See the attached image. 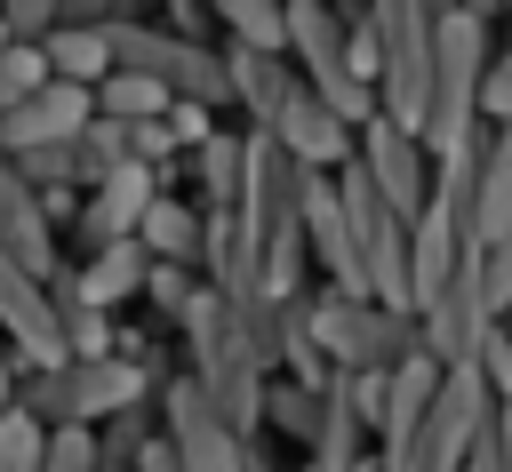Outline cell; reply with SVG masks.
<instances>
[{"instance_id":"cell-36","label":"cell","mask_w":512,"mask_h":472,"mask_svg":"<svg viewBox=\"0 0 512 472\" xmlns=\"http://www.w3.org/2000/svg\"><path fill=\"white\" fill-rule=\"evenodd\" d=\"M104 16H136V0H56V24H104Z\"/></svg>"},{"instance_id":"cell-19","label":"cell","mask_w":512,"mask_h":472,"mask_svg":"<svg viewBox=\"0 0 512 472\" xmlns=\"http://www.w3.org/2000/svg\"><path fill=\"white\" fill-rule=\"evenodd\" d=\"M136 248L160 256V264H200V208L160 184V192L144 200V216H136Z\"/></svg>"},{"instance_id":"cell-12","label":"cell","mask_w":512,"mask_h":472,"mask_svg":"<svg viewBox=\"0 0 512 472\" xmlns=\"http://www.w3.org/2000/svg\"><path fill=\"white\" fill-rule=\"evenodd\" d=\"M0 256H16L24 272H40V280H56L64 272V224L40 208V192L0 160Z\"/></svg>"},{"instance_id":"cell-24","label":"cell","mask_w":512,"mask_h":472,"mask_svg":"<svg viewBox=\"0 0 512 472\" xmlns=\"http://www.w3.org/2000/svg\"><path fill=\"white\" fill-rule=\"evenodd\" d=\"M40 448H48V424L16 400H0V472H40Z\"/></svg>"},{"instance_id":"cell-15","label":"cell","mask_w":512,"mask_h":472,"mask_svg":"<svg viewBox=\"0 0 512 472\" xmlns=\"http://www.w3.org/2000/svg\"><path fill=\"white\" fill-rule=\"evenodd\" d=\"M216 56H224V96L248 112V128H272V120H280V104L304 88V80H296V64H288L280 48H240V40H232V48H216Z\"/></svg>"},{"instance_id":"cell-6","label":"cell","mask_w":512,"mask_h":472,"mask_svg":"<svg viewBox=\"0 0 512 472\" xmlns=\"http://www.w3.org/2000/svg\"><path fill=\"white\" fill-rule=\"evenodd\" d=\"M104 40H112V64L160 80L168 96H192V104H232L224 96V56L192 32H168V24H136V16H104Z\"/></svg>"},{"instance_id":"cell-26","label":"cell","mask_w":512,"mask_h":472,"mask_svg":"<svg viewBox=\"0 0 512 472\" xmlns=\"http://www.w3.org/2000/svg\"><path fill=\"white\" fill-rule=\"evenodd\" d=\"M32 192H72V144H32V152H0Z\"/></svg>"},{"instance_id":"cell-7","label":"cell","mask_w":512,"mask_h":472,"mask_svg":"<svg viewBox=\"0 0 512 472\" xmlns=\"http://www.w3.org/2000/svg\"><path fill=\"white\" fill-rule=\"evenodd\" d=\"M336 200H344V224H352L360 288H368L376 304H400V312H408V216L368 184L360 160H336Z\"/></svg>"},{"instance_id":"cell-5","label":"cell","mask_w":512,"mask_h":472,"mask_svg":"<svg viewBox=\"0 0 512 472\" xmlns=\"http://www.w3.org/2000/svg\"><path fill=\"white\" fill-rule=\"evenodd\" d=\"M480 424H488V384H480L472 360H456V368H440V384H432L416 432L384 456V472H456V464L472 456Z\"/></svg>"},{"instance_id":"cell-20","label":"cell","mask_w":512,"mask_h":472,"mask_svg":"<svg viewBox=\"0 0 512 472\" xmlns=\"http://www.w3.org/2000/svg\"><path fill=\"white\" fill-rule=\"evenodd\" d=\"M40 56H48L56 80H80V88L112 72V40H104V24H48V32H40Z\"/></svg>"},{"instance_id":"cell-30","label":"cell","mask_w":512,"mask_h":472,"mask_svg":"<svg viewBox=\"0 0 512 472\" xmlns=\"http://www.w3.org/2000/svg\"><path fill=\"white\" fill-rule=\"evenodd\" d=\"M120 144H128V160H152V168L176 160V136H168L160 112H152V120H120Z\"/></svg>"},{"instance_id":"cell-8","label":"cell","mask_w":512,"mask_h":472,"mask_svg":"<svg viewBox=\"0 0 512 472\" xmlns=\"http://www.w3.org/2000/svg\"><path fill=\"white\" fill-rule=\"evenodd\" d=\"M432 16H440V0H368V24H376V104L392 120H408V128H416L424 80H432Z\"/></svg>"},{"instance_id":"cell-21","label":"cell","mask_w":512,"mask_h":472,"mask_svg":"<svg viewBox=\"0 0 512 472\" xmlns=\"http://www.w3.org/2000/svg\"><path fill=\"white\" fill-rule=\"evenodd\" d=\"M232 192H240V136H200L192 144V208L200 216H224L232 208Z\"/></svg>"},{"instance_id":"cell-4","label":"cell","mask_w":512,"mask_h":472,"mask_svg":"<svg viewBox=\"0 0 512 472\" xmlns=\"http://www.w3.org/2000/svg\"><path fill=\"white\" fill-rule=\"evenodd\" d=\"M304 312H312L320 360L344 376H384L400 352H416V312H400V304H376L352 288H304Z\"/></svg>"},{"instance_id":"cell-1","label":"cell","mask_w":512,"mask_h":472,"mask_svg":"<svg viewBox=\"0 0 512 472\" xmlns=\"http://www.w3.org/2000/svg\"><path fill=\"white\" fill-rule=\"evenodd\" d=\"M480 72H488V16L448 0L432 16V80H424V112H416L424 160H448L480 136Z\"/></svg>"},{"instance_id":"cell-27","label":"cell","mask_w":512,"mask_h":472,"mask_svg":"<svg viewBox=\"0 0 512 472\" xmlns=\"http://www.w3.org/2000/svg\"><path fill=\"white\" fill-rule=\"evenodd\" d=\"M192 288H200V264H160V256L144 264V304H152V312L176 320V312L192 304Z\"/></svg>"},{"instance_id":"cell-23","label":"cell","mask_w":512,"mask_h":472,"mask_svg":"<svg viewBox=\"0 0 512 472\" xmlns=\"http://www.w3.org/2000/svg\"><path fill=\"white\" fill-rule=\"evenodd\" d=\"M128 160V144H120V120H104V112H88L80 128H72V192H88L104 168H120Z\"/></svg>"},{"instance_id":"cell-38","label":"cell","mask_w":512,"mask_h":472,"mask_svg":"<svg viewBox=\"0 0 512 472\" xmlns=\"http://www.w3.org/2000/svg\"><path fill=\"white\" fill-rule=\"evenodd\" d=\"M504 8H512V0H504Z\"/></svg>"},{"instance_id":"cell-10","label":"cell","mask_w":512,"mask_h":472,"mask_svg":"<svg viewBox=\"0 0 512 472\" xmlns=\"http://www.w3.org/2000/svg\"><path fill=\"white\" fill-rule=\"evenodd\" d=\"M352 160L368 168V184L400 208V216H416L424 208V184H432V160H424V144H416V128L408 120H392L384 104H368L360 120H352Z\"/></svg>"},{"instance_id":"cell-16","label":"cell","mask_w":512,"mask_h":472,"mask_svg":"<svg viewBox=\"0 0 512 472\" xmlns=\"http://www.w3.org/2000/svg\"><path fill=\"white\" fill-rule=\"evenodd\" d=\"M264 136H280V152H288V160H304V168H336V160H352V120H336L312 88H296Z\"/></svg>"},{"instance_id":"cell-31","label":"cell","mask_w":512,"mask_h":472,"mask_svg":"<svg viewBox=\"0 0 512 472\" xmlns=\"http://www.w3.org/2000/svg\"><path fill=\"white\" fill-rule=\"evenodd\" d=\"M480 112L488 120H512V40L488 48V72H480Z\"/></svg>"},{"instance_id":"cell-25","label":"cell","mask_w":512,"mask_h":472,"mask_svg":"<svg viewBox=\"0 0 512 472\" xmlns=\"http://www.w3.org/2000/svg\"><path fill=\"white\" fill-rule=\"evenodd\" d=\"M208 8L232 24V40H240V48H280V40H288L280 0H208Z\"/></svg>"},{"instance_id":"cell-35","label":"cell","mask_w":512,"mask_h":472,"mask_svg":"<svg viewBox=\"0 0 512 472\" xmlns=\"http://www.w3.org/2000/svg\"><path fill=\"white\" fill-rule=\"evenodd\" d=\"M488 472H512V400H488Z\"/></svg>"},{"instance_id":"cell-32","label":"cell","mask_w":512,"mask_h":472,"mask_svg":"<svg viewBox=\"0 0 512 472\" xmlns=\"http://www.w3.org/2000/svg\"><path fill=\"white\" fill-rule=\"evenodd\" d=\"M344 24V56H352V72L376 88V24H368V8H352V16H336Z\"/></svg>"},{"instance_id":"cell-3","label":"cell","mask_w":512,"mask_h":472,"mask_svg":"<svg viewBox=\"0 0 512 472\" xmlns=\"http://www.w3.org/2000/svg\"><path fill=\"white\" fill-rule=\"evenodd\" d=\"M144 352H88V360H40L32 376L8 384L16 408H32L40 424H96L128 400H144Z\"/></svg>"},{"instance_id":"cell-9","label":"cell","mask_w":512,"mask_h":472,"mask_svg":"<svg viewBox=\"0 0 512 472\" xmlns=\"http://www.w3.org/2000/svg\"><path fill=\"white\" fill-rule=\"evenodd\" d=\"M160 440H168V456L184 464V472H240V440L248 432H232L224 416H216V400L192 384V368L184 376H168L160 384Z\"/></svg>"},{"instance_id":"cell-22","label":"cell","mask_w":512,"mask_h":472,"mask_svg":"<svg viewBox=\"0 0 512 472\" xmlns=\"http://www.w3.org/2000/svg\"><path fill=\"white\" fill-rule=\"evenodd\" d=\"M160 432V416L144 408V400H128V408H112V416H96L88 424V440H96V472H128L136 464V448Z\"/></svg>"},{"instance_id":"cell-28","label":"cell","mask_w":512,"mask_h":472,"mask_svg":"<svg viewBox=\"0 0 512 472\" xmlns=\"http://www.w3.org/2000/svg\"><path fill=\"white\" fill-rule=\"evenodd\" d=\"M472 368H480V384H488V400H512V336L488 320L480 328V344H472Z\"/></svg>"},{"instance_id":"cell-39","label":"cell","mask_w":512,"mask_h":472,"mask_svg":"<svg viewBox=\"0 0 512 472\" xmlns=\"http://www.w3.org/2000/svg\"><path fill=\"white\" fill-rule=\"evenodd\" d=\"M0 40H8V32H0Z\"/></svg>"},{"instance_id":"cell-13","label":"cell","mask_w":512,"mask_h":472,"mask_svg":"<svg viewBox=\"0 0 512 472\" xmlns=\"http://www.w3.org/2000/svg\"><path fill=\"white\" fill-rule=\"evenodd\" d=\"M0 344L24 352L32 368L40 360H64V336H56V296L40 272H24L16 256H0Z\"/></svg>"},{"instance_id":"cell-34","label":"cell","mask_w":512,"mask_h":472,"mask_svg":"<svg viewBox=\"0 0 512 472\" xmlns=\"http://www.w3.org/2000/svg\"><path fill=\"white\" fill-rule=\"evenodd\" d=\"M160 120H168L176 152H192V144H200V136L216 128V120H208V104H192V96H168V112H160Z\"/></svg>"},{"instance_id":"cell-18","label":"cell","mask_w":512,"mask_h":472,"mask_svg":"<svg viewBox=\"0 0 512 472\" xmlns=\"http://www.w3.org/2000/svg\"><path fill=\"white\" fill-rule=\"evenodd\" d=\"M472 232L512 240V120H496V136L472 144Z\"/></svg>"},{"instance_id":"cell-11","label":"cell","mask_w":512,"mask_h":472,"mask_svg":"<svg viewBox=\"0 0 512 472\" xmlns=\"http://www.w3.org/2000/svg\"><path fill=\"white\" fill-rule=\"evenodd\" d=\"M152 192H160V168H152V160H120V168H104V176L72 200V240H80V256L104 248V240H120V232H136V216H144Z\"/></svg>"},{"instance_id":"cell-2","label":"cell","mask_w":512,"mask_h":472,"mask_svg":"<svg viewBox=\"0 0 512 472\" xmlns=\"http://www.w3.org/2000/svg\"><path fill=\"white\" fill-rule=\"evenodd\" d=\"M176 328L192 336V384L216 400V416H224L232 432H264V368H256L248 336L232 328V312L216 304L208 280L192 288V304L176 312Z\"/></svg>"},{"instance_id":"cell-33","label":"cell","mask_w":512,"mask_h":472,"mask_svg":"<svg viewBox=\"0 0 512 472\" xmlns=\"http://www.w3.org/2000/svg\"><path fill=\"white\" fill-rule=\"evenodd\" d=\"M56 24V0H0V32L8 40H40Z\"/></svg>"},{"instance_id":"cell-37","label":"cell","mask_w":512,"mask_h":472,"mask_svg":"<svg viewBox=\"0 0 512 472\" xmlns=\"http://www.w3.org/2000/svg\"><path fill=\"white\" fill-rule=\"evenodd\" d=\"M8 384H16V360H8V344H0V400H8Z\"/></svg>"},{"instance_id":"cell-17","label":"cell","mask_w":512,"mask_h":472,"mask_svg":"<svg viewBox=\"0 0 512 472\" xmlns=\"http://www.w3.org/2000/svg\"><path fill=\"white\" fill-rule=\"evenodd\" d=\"M144 248H136V232H120V240H104V248H88L80 264H64V280L88 296V304H104V312H120V304H136L144 296Z\"/></svg>"},{"instance_id":"cell-14","label":"cell","mask_w":512,"mask_h":472,"mask_svg":"<svg viewBox=\"0 0 512 472\" xmlns=\"http://www.w3.org/2000/svg\"><path fill=\"white\" fill-rule=\"evenodd\" d=\"M96 104H88V88L80 80H40V88H24L8 112H0V152H32V144H72V128L88 120Z\"/></svg>"},{"instance_id":"cell-29","label":"cell","mask_w":512,"mask_h":472,"mask_svg":"<svg viewBox=\"0 0 512 472\" xmlns=\"http://www.w3.org/2000/svg\"><path fill=\"white\" fill-rule=\"evenodd\" d=\"M40 472H96V440H88V424H48Z\"/></svg>"}]
</instances>
